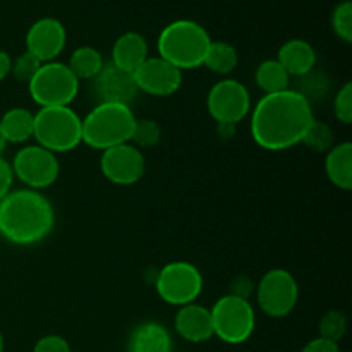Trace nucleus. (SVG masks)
Masks as SVG:
<instances>
[{
	"mask_svg": "<svg viewBox=\"0 0 352 352\" xmlns=\"http://www.w3.org/2000/svg\"><path fill=\"white\" fill-rule=\"evenodd\" d=\"M254 79H256V85L265 91V95H270V93L287 89L291 76L282 67L277 58H268V60H263L258 65Z\"/></svg>",
	"mask_w": 352,
	"mask_h": 352,
	"instance_id": "obj_23",
	"label": "nucleus"
},
{
	"mask_svg": "<svg viewBox=\"0 0 352 352\" xmlns=\"http://www.w3.org/2000/svg\"><path fill=\"white\" fill-rule=\"evenodd\" d=\"M33 138L52 153L74 150L82 143L81 117L71 107H40L34 113Z\"/></svg>",
	"mask_w": 352,
	"mask_h": 352,
	"instance_id": "obj_5",
	"label": "nucleus"
},
{
	"mask_svg": "<svg viewBox=\"0 0 352 352\" xmlns=\"http://www.w3.org/2000/svg\"><path fill=\"white\" fill-rule=\"evenodd\" d=\"M131 352H172V339L164 325L146 322L131 336Z\"/></svg>",
	"mask_w": 352,
	"mask_h": 352,
	"instance_id": "obj_20",
	"label": "nucleus"
},
{
	"mask_svg": "<svg viewBox=\"0 0 352 352\" xmlns=\"http://www.w3.org/2000/svg\"><path fill=\"white\" fill-rule=\"evenodd\" d=\"M6 146H7V141H6V138H3L2 129H0V155H2V151L6 150Z\"/></svg>",
	"mask_w": 352,
	"mask_h": 352,
	"instance_id": "obj_37",
	"label": "nucleus"
},
{
	"mask_svg": "<svg viewBox=\"0 0 352 352\" xmlns=\"http://www.w3.org/2000/svg\"><path fill=\"white\" fill-rule=\"evenodd\" d=\"M33 352H71V346L60 336H45L34 344Z\"/></svg>",
	"mask_w": 352,
	"mask_h": 352,
	"instance_id": "obj_31",
	"label": "nucleus"
},
{
	"mask_svg": "<svg viewBox=\"0 0 352 352\" xmlns=\"http://www.w3.org/2000/svg\"><path fill=\"white\" fill-rule=\"evenodd\" d=\"M213 336L227 344H243L253 336L256 325L254 308L248 299L222 296L212 309Z\"/></svg>",
	"mask_w": 352,
	"mask_h": 352,
	"instance_id": "obj_7",
	"label": "nucleus"
},
{
	"mask_svg": "<svg viewBox=\"0 0 352 352\" xmlns=\"http://www.w3.org/2000/svg\"><path fill=\"white\" fill-rule=\"evenodd\" d=\"M67 41L64 24L55 17H41L30 26L26 33V52L40 62H52L62 54Z\"/></svg>",
	"mask_w": 352,
	"mask_h": 352,
	"instance_id": "obj_14",
	"label": "nucleus"
},
{
	"mask_svg": "<svg viewBox=\"0 0 352 352\" xmlns=\"http://www.w3.org/2000/svg\"><path fill=\"white\" fill-rule=\"evenodd\" d=\"M43 62L38 60L33 54L30 52H24L21 54L19 57H16L12 60V65H10V74H14V78L17 81H24V82H30L31 78L38 72V69L41 67Z\"/></svg>",
	"mask_w": 352,
	"mask_h": 352,
	"instance_id": "obj_29",
	"label": "nucleus"
},
{
	"mask_svg": "<svg viewBox=\"0 0 352 352\" xmlns=\"http://www.w3.org/2000/svg\"><path fill=\"white\" fill-rule=\"evenodd\" d=\"M325 172L330 182L339 189L349 191L352 188V144L349 141L336 144L327 151Z\"/></svg>",
	"mask_w": 352,
	"mask_h": 352,
	"instance_id": "obj_19",
	"label": "nucleus"
},
{
	"mask_svg": "<svg viewBox=\"0 0 352 352\" xmlns=\"http://www.w3.org/2000/svg\"><path fill=\"white\" fill-rule=\"evenodd\" d=\"M0 352H3V337H2V333H0Z\"/></svg>",
	"mask_w": 352,
	"mask_h": 352,
	"instance_id": "obj_38",
	"label": "nucleus"
},
{
	"mask_svg": "<svg viewBox=\"0 0 352 352\" xmlns=\"http://www.w3.org/2000/svg\"><path fill=\"white\" fill-rule=\"evenodd\" d=\"M93 89L100 103H122L129 105L138 95V86L133 72L122 71L113 64L103 65L93 79Z\"/></svg>",
	"mask_w": 352,
	"mask_h": 352,
	"instance_id": "obj_15",
	"label": "nucleus"
},
{
	"mask_svg": "<svg viewBox=\"0 0 352 352\" xmlns=\"http://www.w3.org/2000/svg\"><path fill=\"white\" fill-rule=\"evenodd\" d=\"M148 58V41L136 31L120 34L112 47V64L122 71L134 72Z\"/></svg>",
	"mask_w": 352,
	"mask_h": 352,
	"instance_id": "obj_18",
	"label": "nucleus"
},
{
	"mask_svg": "<svg viewBox=\"0 0 352 352\" xmlns=\"http://www.w3.org/2000/svg\"><path fill=\"white\" fill-rule=\"evenodd\" d=\"M332 30L346 43L352 41V3L351 0L337 3L332 12Z\"/></svg>",
	"mask_w": 352,
	"mask_h": 352,
	"instance_id": "obj_27",
	"label": "nucleus"
},
{
	"mask_svg": "<svg viewBox=\"0 0 352 352\" xmlns=\"http://www.w3.org/2000/svg\"><path fill=\"white\" fill-rule=\"evenodd\" d=\"M28 89L36 105L69 107L79 93V79L72 74L67 64L55 60L43 62L28 82Z\"/></svg>",
	"mask_w": 352,
	"mask_h": 352,
	"instance_id": "obj_6",
	"label": "nucleus"
},
{
	"mask_svg": "<svg viewBox=\"0 0 352 352\" xmlns=\"http://www.w3.org/2000/svg\"><path fill=\"white\" fill-rule=\"evenodd\" d=\"M175 332L188 342H206L213 337L212 313L201 305L181 306L175 315Z\"/></svg>",
	"mask_w": 352,
	"mask_h": 352,
	"instance_id": "obj_16",
	"label": "nucleus"
},
{
	"mask_svg": "<svg viewBox=\"0 0 352 352\" xmlns=\"http://www.w3.org/2000/svg\"><path fill=\"white\" fill-rule=\"evenodd\" d=\"M10 65H12V58L6 50L0 48V81H3L10 74Z\"/></svg>",
	"mask_w": 352,
	"mask_h": 352,
	"instance_id": "obj_36",
	"label": "nucleus"
},
{
	"mask_svg": "<svg viewBox=\"0 0 352 352\" xmlns=\"http://www.w3.org/2000/svg\"><path fill=\"white\" fill-rule=\"evenodd\" d=\"M100 168L107 181L119 186L136 184L146 170V158L133 143H122L103 150Z\"/></svg>",
	"mask_w": 352,
	"mask_h": 352,
	"instance_id": "obj_12",
	"label": "nucleus"
},
{
	"mask_svg": "<svg viewBox=\"0 0 352 352\" xmlns=\"http://www.w3.org/2000/svg\"><path fill=\"white\" fill-rule=\"evenodd\" d=\"M212 38L199 23L191 19H177L167 24L158 36V57L165 58L181 71L203 65Z\"/></svg>",
	"mask_w": 352,
	"mask_h": 352,
	"instance_id": "obj_3",
	"label": "nucleus"
},
{
	"mask_svg": "<svg viewBox=\"0 0 352 352\" xmlns=\"http://www.w3.org/2000/svg\"><path fill=\"white\" fill-rule=\"evenodd\" d=\"M299 299L298 280L291 272L274 268L258 282L256 301L261 311L272 318H284L296 308Z\"/></svg>",
	"mask_w": 352,
	"mask_h": 352,
	"instance_id": "obj_9",
	"label": "nucleus"
},
{
	"mask_svg": "<svg viewBox=\"0 0 352 352\" xmlns=\"http://www.w3.org/2000/svg\"><path fill=\"white\" fill-rule=\"evenodd\" d=\"M237 62H239L237 50L227 41H212L203 58V65L220 76L232 72L237 67Z\"/></svg>",
	"mask_w": 352,
	"mask_h": 352,
	"instance_id": "obj_22",
	"label": "nucleus"
},
{
	"mask_svg": "<svg viewBox=\"0 0 352 352\" xmlns=\"http://www.w3.org/2000/svg\"><path fill=\"white\" fill-rule=\"evenodd\" d=\"M206 109L215 122L237 124L251 110L250 91L236 79H222L210 88Z\"/></svg>",
	"mask_w": 352,
	"mask_h": 352,
	"instance_id": "obj_11",
	"label": "nucleus"
},
{
	"mask_svg": "<svg viewBox=\"0 0 352 352\" xmlns=\"http://www.w3.org/2000/svg\"><path fill=\"white\" fill-rule=\"evenodd\" d=\"M14 182V172L9 162L0 157V199L6 198L10 192Z\"/></svg>",
	"mask_w": 352,
	"mask_h": 352,
	"instance_id": "obj_33",
	"label": "nucleus"
},
{
	"mask_svg": "<svg viewBox=\"0 0 352 352\" xmlns=\"http://www.w3.org/2000/svg\"><path fill=\"white\" fill-rule=\"evenodd\" d=\"M254 292V284L248 275H237L230 282V294L236 296V298L248 299L250 301L251 294Z\"/></svg>",
	"mask_w": 352,
	"mask_h": 352,
	"instance_id": "obj_32",
	"label": "nucleus"
},
{
	"mask_svg": "<svg viewBox=\"0 0 352 352\" xmlns=\"http://www.w3.org/2000/svg\"><path fill=\"white\" fill-rule=\"evenodd\" d=\"M236 131H237V124L232 122H217V134H219L222 140L229 141L236 136Z\"/></svg>",
	"mask_w": 352,
	"mask_h": 352,
	"instance_id": "obj_35",
	"label": "nucleus"
},
{
	"mask_svg": "<svg viewBox=\"0 0 352 352\" xmlns=\"http://www.w3.org/2000/svg\"><path fill=\"white\" fill-rule=\"evenodd\" d=\"M162 140V127L158 122L151 119H136L134 124L133 136H131V143L136 148H151L155 144L160 143Z\"/></svg>",
	"mask_w": 352,
	"mask_h": 352,
	"instance_id": "obj_25",
	"label": "nucleus"
},
{
	"mask_svg": "<svg viewBox=\"0 0 352 352\" xmlns=\"http://www.w3.org/2000/svg\"><path fill=\"white\" fill-rule=\"evenodd\" d=\"M55 212L50 199L34 189L10 191L0 199V236L17 246L43 241L52 232Z\"/></svg>",
	"mask_w": 352,
	"mask_h": 352,
	"instance_id": "obj_2",
	"label": "nucleus"
},
{
	"mask_svg": "<svg viewBox=\"0 0 352 352\" xmlns=\"http://www.w3.org/2000/svg\"><path fill=\"white\" fill-rule=\"evenodd\" d=\"M10 167H12L14 177L24 182L28 189H34V191L54 184L60 172L55 153L40 144L24 146L23 150L17 151Z\"/></svg>",
	"mask_w": 352,
	"mask_h": 352,
	"instance_id": "obj_10",
	"label": "nucleus"
},
{
	"mask_svg": "<svg viewBox=\"0 0 352 352\" xmlns=\"http://www.w3.org/2000/svg\"><path fill=\"white\" fill-rule=\"evenodd\" d=\"M347 330V320L342 311H329L320 320V337L339 344Z\"/></svg>",
	"mask_w": 352,
	"mask_h": 352,
	"instance_id": "obj_28",
	"label": "nucleus"
},
{
	"mask_svg": "<svg viewBox=\"0 0 352 352\" xmlns=\"http://www.w3.org/2000/svg\"><path fill=\"white\" fill-rule=\"evenodd\" d=\"M0 129L7 143H24L33 138L34 113L28 109L14 107L2 116Z\"/></svg>",
	"mask_w": 352,
	"mask_h": 352,
	"instance_id": "obj_21",
	"label": "nucleus"
},
{
	"mask_svg": "<svg viewBox=\"0 0 352 352\" xmlns=\"http://www.w3.org/2000/svg\"><path fill=\"white\" fill-rule=\"evenodd\" d=\"M134 124L136 117L129 105L98 103L85 119H81L82 143L102 151L117 144L129 143Z\"/></svg>",
	"mask_w": 352,
	"mask_h": 352,
	"instance_id": "obj_4",
	"label": "nucleus"
},
{
	"mask_svg": "<svg viewBox=\"0 0 352 352\" xmlns=\"http://www.w3.org/2000/svg\"><path fill=\"white\" fill-rule=\"evenodd\" d=\"M103 65L102 54L93 47L76 48L67 62V67L78 79H95Z\"/></svg>",
	"mask_w": 352,
	"mask_h": 352,
	"instance_id": "obj_24",
	"label": "nucleus"
},
{
	"mask_svg": "<svg viewBox=\"0 0 352 352\" xmlns=\"http://www.w3.org/2000/svg\"><path fill=\"white\" fill-rule=\"evenodd\" d=\"M133 76L138 89L151 96H170L182 85L181 69L162 57H148Z\"/></svg>",
	"mask_w": 352,
	"mask_h": 352,
	"instance_id": "obj_13",
	"label": "nucleus"
},
{
	"mask_svg": "<svg viewBox=\"0 0 352 352\" xmlns=\"http://www.w3.org/2000/svg\"><path fill=\"white\" fill-rule=\"evenodd\" d=\"M157 294L170 306H186L195 302L203 291V275L188 261H172L157 275Z\"/></svg>",
	"mask_w": 352,
	"mask_h": 352,
	"instance_id": "obj_8",
	"label": "nucleus"
},
{
	"mask_svg": "<svg viewBox=\"0 0 352 352\" xmlns=\"http://www.w3.org/2000/svg\"><path fill=\"white\" fill-rule=\"evenodd\" d=\"M277 60L289 72V76L305 78L306 74L313 72V69H315L316 52L309 41L294 38V40L285 41L278 48Z\"/></svg>",
	"mask_w": 352,
	"mask_h": 352,
	"instance_id": "obj_17",
	"label": "nucleus"
},
{
	"mask_svg": "<svg viewBox=\"0 0 352 352\" xmlns=\"http://www.w3.org/2000/svg\"><path fill=\"white\" fill-rule=\"evenodd\" d=\"M301 352H340L339 344L332 342V340H327L323 337H316V339L309 340Z\"/></svg>",
	"mask_w": 352,
	"mask_h": 352,
	"instance_id": "obj_34",
	"label": "nucleus"
},
{
	"mask_svg": "<svg viewBox=\"0 0 352 352\" xmlns=\"http://www.w3.org/2000/svg\"><path fill=\"white\" fill-rule=\"evenodd\" d=\"M313 120L311 102L287 88L261 96L251 113V136L265 150H287L301 143Z\"/></svg>",
	"mask_w": 352,
	"mask_h": 352,
	"instance_id": "obj_1",
	"label": "nucleus"
},
{
	"mask_svg": "<svg viewBox=\"0 0 352 352\" xmlns=\"http://www.w3.org/2000/svg\"><path fill=\"white\" fill-rule=\"evenodd\" d=\"M333 113L342 124L352 122V85L346 82L333 98Z\"/></svg>",
	"mask_w": 352,
	"mask_h": 352,
	"instance_id": "obj_30",
	"label": "nucleus"
},
{
	"mask_svg": "<svg viewBox=\"0 0 352 352\" xmlns=\"http://www.w3.org/2000/svg\"><path fill=\"white\" fill-rule=\"evenodd\" d=\"M332 129L327 124L320 122V120H313L311 126L308 127V131L302 136L301 143L311 148L313 151H329L332 148Z\"/></svg>",
	"mask_w": 352,
	"mask_h": 352,
	"instance_id": "obj_26",
	"label": "nucleus"
}]
</instances>
